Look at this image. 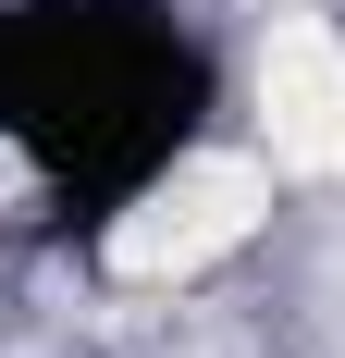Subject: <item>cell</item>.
I'll return each mask as SVG.
<instances>
[{"instance_id": "cell-1", "label": "cell", "mask_w": 345, "mask_h": 358, "mask_svg": "<svg viewBox=\"0 0 345 358\" xmlns=\"http://www.w3.org/2000/svg\"><path fill=\"white\" fill-rule=\"evenodd\" d=\"M259 210H272V173H259L247 148H198V161H172L136 210L111 222V272H124V285H185V272H210L222 248H247Z\"/></svg>"}, {"instance_id": "cell-2", "label": "cell", "mask_w": 345, "mask_h": 358, "mask_svg": "<svg viewBox=\"0 0 345 358\" xmlns=\"http://www.w3.org/2000/svg\"><path fill=\"white\" fill-rule=\"evenodd\" d=\"M259 124H272V161L296 173H345V37L333 25H272L259 37Z\"/></svg>"}, {"instance_id": "cell-3", "label": "cell", "mask_w": 345, "mask_h": 358, "mask_svg": "<svg viewBox=\"0 0 345 358\" xmlns=\"http://www.w3.org/2000/svg\"><path fill=\"white\" fill-rule=\"evenodd\" d=\"M13 185H25V161H13V148H0V198H13Z\"/></svg>"}]
</instances>
